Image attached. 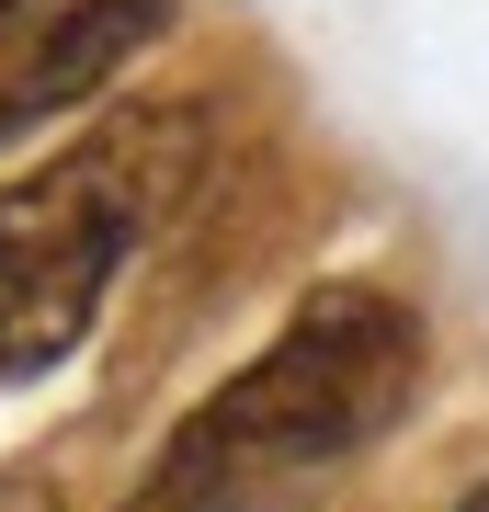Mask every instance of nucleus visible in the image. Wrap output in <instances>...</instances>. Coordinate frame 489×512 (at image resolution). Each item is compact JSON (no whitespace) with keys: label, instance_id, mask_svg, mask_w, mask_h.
<instances>
[{"label":"nucleus","instance_id":"obj_1","mask_svg":"<svg viewBox=\"0 0 489 512\" xmlns=\"http://www.w3.org/2000/svg\"><path fill=\"white\" fill-rule=\"evenodd\" d=\"M205 148H217L205 103H126L80 126L57 160H35L23 183H0V387L69 365L114 274L194 205Z\"/></svg>","mask_w":489,"mask_h":512},{"label":"nucleus","instance_id":"obj_2","mask_svg":"<svg viewBox=\"0 0 489 512\" xmlns=\"http://www.w3.org/2000/svg\"><path fill=\"white\" fill-rule=\"evenodd\" d=\"M421 376V319L387 285H319L273 342L239 365L217 399L171 433L160 478H148L137 512H228L273 490L296 467L353 456L364 433H387Z\"/></svg>","mask_w":489,"mask_h":512},{"label":"nucleus","instance_id":"obj_3","mask_svg":"<svg viewBox=\"0 0 489 512\" xmlns=\"http://www.w3.org/2000/svg\"><path fill=\"white\" fill-rule=\"evenodd\" d=\"M171 0H0V137L57 126L160 35Z\"/></svg>","mask_w":489,"mask_h":512},{"label":"nucleus","instance_id":"obj_4","mask_svg":"<svg viewBox=\"0 0 489 512\" xmlns=\"http://www.w3.org/2000/svg\"><path fill=\"white\" fill-rule=\"evenodd\" d=\"M0 512H69V501H57L35 467H0Z\"/></svg>","mask_w":489,"mask_h":512},{"label":"nucleus","instance_id":"obj_5","mask_svg":"<svg viewBox=\"0 0 489 512\" xmlns=\"http://www.w3.org/2000/svg\"><path fill=\"white\" fill-rule=\"evenodd\" d=\"M455 512H489V478H478V490H467V501H455Z\"/></svg>","mask_w":489,"mask_h":512}]
</instances>
